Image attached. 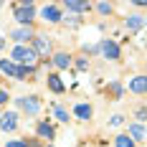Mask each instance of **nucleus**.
<instances>
[{"mask_svg":"<svg viewBox=\"0 0 147 147\" xmlns=\"http://www.w3.org/2000/svg\"><path fill=\"white\" fill-rule=\"evenodd\" d=\"M56 117H59L61 122H69V114H66V112H63L61 107H56Z\"/></svg>","mask_w":147,"mask_h":147,"instance_id":"19","label":"nucleus"},{"mask_svg":"<svg viewBox=\"0 0 147 147\" xmlns=\"http://www.w3.org/2000/svg\"><path fill=\"white\" fill-rule=\"evenodd\" d=\"M43 20H48V23H59L61 20V13L56 5H46L43 8Z\"/></svg>","mask_w":147,"mask_h":147,"instance_id":"8","label":"nucleus"},{"mask_svg":"<svg viewBox=\"0 0 147 147\" xmlns=\"http://www.w3.org/2000/svg\"><path fill=\"white\" fill-rule=\"evenodd\" d=\"M18 104H20V109H26L28 114H36V112L41 109V102H38L36 96H23V99H18Z\"/></svg>","mask_w":147,"mask_h":147,"instance_id":"5","label":"nucleus"},{"mask_svg":"<svg viewBox=\"0 0 147 147\" xmlns=\"http://www.w3.org/2000/svg\"><path fill=\"white\" fill-rule=\"evenodd\" d=\"M48 86H51V91H56V94H61L63 91V84H61V79L53 74V76H48Z\"/></svg>","mask_w":147,"mask_h":147,"instance_id":"12","label":"nucleus"},{"mask_svg":"<svg viewBox=\"0 0 147 147\" xmlns=\"http://www.w3.org/2000/svg\"><path fill=\"white\" fill-rule=\"evenodd\" d=\"M69 56H66V53H56V56H53V63H56V66H59V69H66V66H69Z\"/></svg>","mask_w":147,"mask_h":147,"instance_id":"15","label":"nucleus"},{"mask_svg":"<svg viewBox=\"0 0 147 147\" xmlns=\"http://www.w3.org/2000/svg\"><path fill=\"white\" fill-rule=\"evenodd\" d=\"M5 102H8V94H5V91L0 89V104H5Z\"/></svg>","mask_w":147,"mask_h":147,"instance_id":"23","label":"nucleus"},{"mask_svg":"<svg viewBox=\"0 0 147 147\" xmlns=\"http://www.w3.org/2000/svg\"><path fill=\"white\" fill-rule=\"evenodd\" d=\"M0 127H3L5 132H13L15 127H18V117H15V112H8V114H3V117H0Z\"/></svg>","mask_w":147,"mask_h":147,"instance_id":"6","label":"nucleus"},{"mask_svg":"<svg viewBox=\"0 0 147 147\" xmlns=\"http://www.w3.org/2000/svg\"><path fill=\"white\" fill-rule=\"evenodd\" d=\"M117 147H134V142L127 137V134H119L117 137Z\"/></svg>","mask_w":147,"mask_h":147,"instance_id":"18","label":"nucleus"},{"mask_svg":"<svg viewBox=\"0 0 147 147\" xmlns=\"http://www.w3.org/2000/svg\"><path fill=\"white\" fill-rule=\"evenodd\" d=\"M13 61L23 63V69H33L36 66V53L30 48H26V46H18V48H13Z\"/></svg>","mask_w":147,"mask_h":147,"instance_id":"1","label":"nucleus"},{"mask_svg":"<svg viewBox=\"0 0 147 147\" xmlns=\"http://www.w3.org/2000/svg\"><path fill=\"white\" fill-rule=\"evenodd\" d=\"M36 56H43L48 59V53H51V43H48V38H41V36H36L33 38V48H30Z\"/></svg>","mask_w":147,"mask_h":147,"instance_id":"4","label":"nucleus"},{"mask_svg":"<svg viewBox=\"0 0 147 147\" xmlns=\"http://www.w3.org/2000/svg\"><path fill=\"white\" fill-rule=\"evenodd\" d=\"M0 71H5L8 76H15V79H23L28 69H23V66H15L13 61H0Z\"/></svg>","mask_w":147,"mask_h":147,"instance_id":"3","label":"nucleus"},{"mask_svg":"<svg viewBox=\"0 0 147 147\" xmlns=\"http://www.w3.org/2000/svg\"><path fill=\"white\" fill-rule=\"evenodd\" d=\"M122 124V117H112V127H119Z\"/></svg>","mask_w":147,"mask_h":147,"instance_id":"22","label":"nucleus"},{"mask_svg":"<svg viewBox=\"0 0 147 147\" xmlns=\"http://www.w3.org/2000/svg\"><path fill=\"white\" fill-rule=\"evenodd\" d=\"M0 46H3V41H0Z\"/></svg>","mask_w":147,"mask_h":147,"instance_id":"24","label":"nucleus"},{"mask_svg":"<svg viewBox=\"0 0 147 147\" xmlns=\"http://www.w3.org/2000/svg\"><path fill=\"white\" fill-rule=\"evenodd\" d=\"M76 117L79 119H91V107L89 104H79L76 107Z\"/></svg>","mask_w":147,"mask_h":147,"instance_id":"13","label":"nucleus"},{"mask_svg":"<svg viewBox=\"0 0 147 147\" xmlns=\"http://www.w3.org/2000/svg\"><path fill=\"white\" fill-rule=\"evenodd\" d=\"M129 134H132L134 140L142 142V140H145V127H142V124H129Z\"/></svg>","mask_w":147,"mask_h":147,"instance_id":"14","label":"nucleus"},{"mask_svg":"<svg viewBox=\"0 0 147 147\" xmlns=\"http://www.w3.org/2000/svg\"><path fill=\"white\" fill-rule=\"evenodd\" d=\"M142 23H145L142 15H132V18L127 20V28H129V30H140V28H142Z\"/></svg>","mask_w":147,"mask_h":147,"instance_id":"11","label":"nucleus"},{"mask_svg":"<svg viewBox=\"0 0 147 147\" xmlns=\"http://www.w3.org/2000/svg\"><path fill=\"white\" fill-rule=\"evenodd\" d=\"M13 38L18 41V43H23V41L33 38V33H30V28H28V26H23V28H15V30H13Z\"/></svg>","mask_w":147,"mask_h":147,"instance_id":"9","label":"nucleus"},{"mask_svg":"<svg viewBox=\"0 0 147 147\" xmlns=\"http://www.w3.org/2000/svg\"><path fill=\"white\" fill-rule=\"evenodd\" d=\"M145 86H147L145 76H137V79L129 81V91H134V94H145Z\"/></svg>","mask_w":147,"mask_h":147,"instance_id":"10","label":"nucleus"},{"mask_svg":"<svg viewBox=\"0 0 147 147\" xmlns=\"http://www.w3.org/2000/svg\"><path fill=\"white\" fill-rule=\"evenodd\" d=\"M33 13H36V10H33V5H30V3H23V5H18V8H15V20H18V23H23V26H28L30 20H33Z\"/></svg>","mask_w":147,"mask_h":147,"instance_id":"2","label":"nucleus"},{"mask_svg":"<svg viewBox=\"0 0 147 147\" xmlns=\"http://www.w3.org/2000/svg\"><path fill=\"white\" fill-rule=\"evenodd\" d=\"M38 134H41V137H53L51 124H48V122H41V124H38Z\"/></svg>","mask_w":147,"mask_h":147,"instance_id":"16","label":"nucleus"},{"mask_svg":"<svg viewBox=\"0 0 147 147\" xmlns=\"http://www.w3.org/2000/svg\"><path fill=\"white\" fill-rule=\"evenodd\" d=\"M102 53L107 56V59L114 61V59H119V46L114 43V41H104L102 43Z\"/></svg>","mask_w":147,"mask_h":147,"instance_id":"7","label":"nucleus"},{"mask_svg":"<svg viewBox=\"0 0 147 147\" xmlns=\"http://www.w3.org/2000/svg\"><path fill=\"white\" fill-rule=\"evenodd\" d=\"M66 8H69V10H76V13H84V10H89V5L86 3H66Z\"/></svg>","mask_w":147,"mask_h":147,"instance_id":"17","label":"nucleus"},{"mask_svg":"<svg viewBox=\"0 0 147 147\" xmlns=\"http://www.w3.org/2000/svg\"><path fill=\"white\" fill-rule=\"evenodd\" d=\"M8 147H26V145H23V142H18V140H10V142H8Z\"/></svg>","mask_w":147,"mask_h":147,"instance_id":"21","label":"nucleus"},{"mask_svg":"<svg viewBox=\"0 0 147 147\" xmlns=\"http://www.w3.org/2000/svg\"><path fill=\"white\" fill-rule=\"evenodd\" d=\"M109 10H112V8H109L107 3H99V13H104V15H107V13H109Z\"/></svg>","mask_w":147,"mask_h":147,"instance_id":"20","label":"nucleus"}]
</instances>
